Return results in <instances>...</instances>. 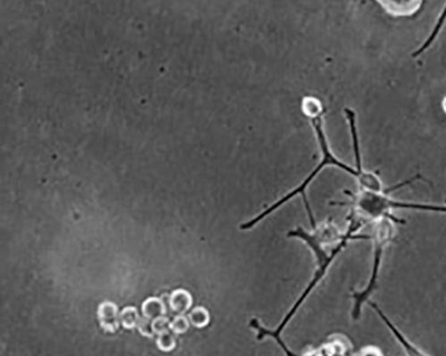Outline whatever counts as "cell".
I'll list each match as a JSON object with an SVG mask.
<instances>
[{
	"instance_id": "obj_9",
	"label": "cell",
	"mask_w": 446,
	"mask_h": 356,
	"mask_svg": "<svg viewBox=\"0 0 446 356\" xmlns=\"http://www.w3.org/2000/svg\"><path fill=\"white\" fill-rule=\"evenodd\" d=\"M446 22V2L445 4H444V7L442 10V12H441V14L439 15L438 17L437 20H436V22H435V24L434 26V29L433 30L431 31L430 33L429 36L428 37L426 38L425 42L422 44L421 46L418 48V49L416 50L413 53H412V57H417V56H419L422 53H424L425 51L428 49L431 45H433V43H434V40L436 39V37H438V35L440 34V32L442 31V28H443V25Z\"/></svg>"
},
{
	"instance_id": "obj_16",
	"label": "cell",
	"mask_w": 446,
	"mask_h": 356,
	"mask_svg": "<svg viewBox=\"0 0 446 356\" xmlns=\"http://www.w3.org/2000/svg\"><path fill=\"white\" fill-rule=\"evenodd\" d=\"M170 324L171 323L169 322V320L166 317L161 316V317L153 320L152 327H153L155 333L160 335V334L169 332V330H171Z\"/></svg>"
},
{
	"instance_id": "obj_8",
	"label": "cell",
	"mask_w": 446,
	"mask_h": 356,
	"mask_svg": "<svg viewBox=\"0 0 446 356\" xmlns=\"http://www.w3.org/2000/svg\"><path fill=\"white\" fill-rule=\"evenodd\" d=\"M169 305L174 313L178 315H184L192 306V297L189 291L179 289L173 291L170 296Z\"/></svg>"
},
{
	"instance_id": "obj_11",
	"label": "cell",
	"mask_w": 446,
	"mask_h": 356,
	"mask_svg": "<svg viewBox=\"0 0 446 356\" xmlns=\"http://www.w3.org/2000/svg\"><path fill=\"white\" fill-rule=\"evenodd\" d=\"M139 317L138 309L134 307H128L121 313V322L123 327L127 330H132L139 324Z\"/></svg>"
},
{
	"instance_id": "obj_13",
	"label": "cell",
	"mask_w": 446,
	"mask_h": 356,
	"mask_svg": "<svg viewBox=\"0 0 446 356\" xmlns=\"http://www.w3.org/2000/svg\"><path fill=\"white\" fill-rule=\"evenodd\" d=\"M156 344L160 350L164 352H170L176 347V340L172 334L166 332L160 334L156 341Z\"/></svg>"
},
{
	"instance_id": "obj_6",
	"label": "cell",
	"mask_w": 446,
	"mask_h": 356,
	"mask_svg": "<svg viewBox=\"0 0 446 356\" xmlns=\"http://www.w3.org/2000/svg\"><path fill=\"white\" fill-rule=\"evenodd\" d=\"M368 305L376 311L377 316L380 317V319L383 321V323L387 326V328L390 330V332H392V334L396 339L397 341L399 342V344L401 345L402 348L405 350L407 355H409V356H426V353L421 351V349H419L416 346H414L412 343H410L409 340L406 339L404 335L387 318V316H385L384 312L381 310L377 304L373 303V302H368Z\"/></svg>"
},
{
	"instance_id": "obj_3",
	"label": "cell",
	"mask_w": 446,
	"mask_h": 356,
	"mask_svg": "<svg viewBox=\"0 0 446 356\" xmlns=\"http://www.w3.org/2000/svg\"><path fill=\"white\" fill-rule=\"evenodd\" d=\"M311 124H312L313 128L315 130L317 138H318L319 146H320V150H321V153H322V159L320 160L319 165L304 179L302 184L298 185L293 191H291L290 193H287V195H285L281 199H279L278 201L274 202L273 204L269 206L265 210H263L258 216L254 217L252 219H250L249 221L242 224L240 225V230L247 231V230L254 228L255 225H257L264 218H266L268 216H270V214L273 213L277 209H279L280 207H282L283 205L286 204L287 201H290L295 195H298V194H300L303 198V202H304V205H305V209H306V211H307L310 223H311L312 228L314 229L316 227L315 219H314V217H313V214L311 212V207H310V204L308 202L307 197H306L305 193H306V189H307L308 185L311 184L312 180L315 178L316 176H318V174L325 167H327V166H335V167L341 168L342 170L347 172L348 174H350L352 176L356 177L359 185H362L365 183H367L368 179L372 176V173L371 172H367V171H364V170L360 172L359 170H357L356 168H352V167L348 166L344 162H342L341 160L336 159L334 154L330 152V149H329V146L327 144V138H326V135L324 134L323 127H322L321 114L316 115L314 117H311Z\"/></svg>"
},
{
	"instance_id": "obj_4",
	"label": "cell",
	"mask_w": 446,
	"mask_h": 356,
	"mask_svg": "<svg viewBox=\"0 0 446 356\" xmlns=\"http://www.w3.org/2000/svg\"><path fill=\"white\" fill-rule=\"evenodd\" d=\"M394 220L391 217H381L376 221H374L372 235L370 237L373 239L372 268L371 275L369 277L367 286L362 291H356L352 296L353 304H352V318L354 321H358L361 316L362 306L368 299L371 297L374 291L377 288V280L380 273L381 264L383 256L385 253V248L388 246L390 242L394 236Z\"/></svg>"
},
{
	"instance_id": "obj_12",
	"label": "cell",
	"mask_w": 446,
	"mask_h": 356,
	"mask_svg": "<svg viewBox=\"0 0 446 356\" xmlns=\"http://www.w3.org/2000/svg\"><path fill=\"white\" fill-rule=\"evenodd\" d=\"M189 322L197 328H204L210 322L209 313L205 308L197 307L190 312L189 316Z\"/></svg>"
},
{
	"instance_id": "obj_2",
	"label": "cell",
	"mask_w": 446,
	"mask_h": 356,
	"mask_svg": "<svg viewBox=\"0 0 446 356\" xmlns=\"http://www.w3.org/2000/svg\"><path fill=\"white\" fill-rule=\"evenodd\" d=\"M417 179V176H414L409 180L404 181L401 184H396L390 188L384 189L381 192H371L366 190H360L358 193H353L349 191H344V193L351 198L348 202H337L338 206H350L351 211L356 216L364 219L365 221H376L381 217H391L398 224H403L404 220L399 219L392 214L393 209H414L420 211L434 212V213L446 214V205L424 204L416 202L397 201L389 196V193H392L397 189L401 188L405 185L413 183Z\"/></svg>"
},
{
	"instance_id": "obj_10",
	"label": "cell",
	"mask_w": 446,
	"mask_h": 356,
	"mask_svg": "<svg viewBox=\"0 0 446 356\" xmlns=\"http://www.w3.org/2000/svg\"><path fill=\"white\" fill-rule=\"evenodd\" d=\"M142 313L144 317L154 320L164 316L166 313V308L162 299L149 298L142 305Z\"/></svg>"
},
{
	"instance_id": "obj_7",
	"label": "cell",
	"mask_w": 446,
	"mask_h": 356,
	"mask_svg": "<svg viewBox=\"0 0 446 356\" xmlns=\"http://www.w3.org/2000/svg\"><path fill=\"white\" fill-rule=\"evenodd\" d=\"M98 317L103 330L107 332H115L119 329L118 307L113 302L106 301L98 309Z\"/></svg>"
},
{
	"instance_id": "obj_1",
	"label": "cell",
	"mask_w": 446,
	"mask_h": 356,
	"mask_svg": "<svg viewBox=\"0 0 446 356\" xmlns=\"http://www.w3.org/2000/svg\"><path fill=\"white\" fill-rule=\"evenodd\" d=\"M347 220L349 222L347 231L344 233L342 240L337 242L336 245L334 246L332 248V250L329 251L326 250L327 245L325 244V242L322 241L321 238L319 237V234H317L315 231H313L312 233H309L307 231L303 229L302 227H298L297 229L292 230L290 232H288V234H287L288 237L297 238V239L302 240L311 249V251L315 256L317 268L314 272V275L311 278V282L309 283L303 293L295 301V303L293 305V307H291L290 310L283 318L281 323L279 324L278 327L275 329L274 331L267 330L266 328L263 327L262 324L259 323L258 320L252 319L250 321V326L257 332L258 340H262L266 337H270L273 340H276V342L280 346V348H282L285 352L287 353V355L295 356V353L291 352L290 349L287 348L281 339L283 331L285 330V328L287 327V324L290 323L291 320L293 319V317L298 311L299 308L302 307L303 302L306 300L312 291L315 289L316 286L321 282V280L327 274L329 266H331L332 263L334 262L336 257L347 246L349 242L354 241V240L371 239V237L368 235H358L357 234V232L361 229L367 224V222L364 221L360 217H357L352 212L349 214Z\"/></svg>"
},
{
	"instance_id": "obj_14",
	"label": "cell",
	"mask_w": 446,
	"mask_h": 356,
	"mask_svg": "<svg viewBox=\"0 0 446 356\" xmlns=\"http://www.w3.org/2000/svg\"><path fill=\"white\" fill-rule=\"evenodd\" d=\"M303 109L304 112L311 118L322 113V108L319 101L314 98H306L303 101Z\"/></svg>"
},
{
	"instance_id": "obj_15",
	"label": "cell",
	"mask_w": 446,
	"mask_h": 356,
	"mask_svg": "<svg viewBox=\"0 0 446 356\" xmlns=\"http://www.w3.org/2000/svg\"><path fill=\"white\" fill-rule=\"evenodd\" d=\"M170 328L176 334L185 333L189 329V321L183 315H178L170 324Z\"/></svg>"
},
{
	"instance_id": "obj_17",
	"label": "cell",
	"mask_w": 446,
	"mask_h": 356,
	"mask_svg": "<svg viewBox=\"0 0 446 356\" xmlns=\"http://www.w3.org/2000/svg\"><path fill=\"white\" fill-rule=\"evenodd\" d=\"M151 320L144 317L142 319L139 320V324H138V330L140 332V334L144 337L147 338H153L155 332L152 327V323L150 322Z\"/></svg>"
},
{
	"instance_id": "obj_5",
	"label": "cell",
	"mask_w": 446,
	"mask_h": 356,
	"mask_svg": "<svg viewBox=\"0 0 446 356\" xmlns=\"http://www.w3.org/2000/svg\"><path fill=\"white\" fill-rule=\"evenodd\" d=\"M381 7L393 17L411 16L420 9L424 0H376Z\"/></svg>"
}]
</instances>
